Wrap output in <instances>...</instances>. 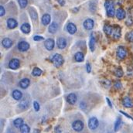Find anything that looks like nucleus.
<instances>
[{
    "label": "nucleus",
    "instance_id": "nucleus-24",
    "mask_svg": "<svg viewBox=\"0 0 133 133\" xmlns=\"http://www.w3.org/2000/svg\"><path fill=\"white\" fill-rule=\"evenodd\" d=\"M21 31L23 33H26V34H28V33L30 32V26L29 23H23L21 27Z\"/></svg>",
    "mask_w": 133,
    "mask_h": 133
},
{
    "label": "nucleus",
    "instance_id": "nucleus-11",
    "mask_svg": "<svg viewBox=\"0 0 133 133\" xmlns=\"http://www.w3.org/2000/svg\"><path fill=\"white\" fill-rule=\"evenodd\" d=\"M95 43H96V38L95 36V33H92L91 35V38H90V41H89V47L91 52L95 51Z\"/></svg>",
    "mask_w": 133,
    "mask_h": 133
},
{
    "label": "nucleus",
    "instance_id": "nucleus-22",
    "mask_svg": "<svg viewBox=\"0 0 133 133\" xmlns=\"http://www.w3.org/2000/svg\"><path fill=\"white\" fill-rule=\"evenodd\" d=\"M12 98L16 100V101H19V100L22 98V97H23V94L19 90H14L12 91Z\"/></svg>",
    "mask_w": 133,
    "mask_h": 133
},
{
    "label": "nucleus",
    "instance_id": "nucleus-17",
    "mask_svg": "<svg viewBox=\"0 0 133 133\" xmlns=\"http://www.w3.org/2000/svg\"><path fill=\"white\" fill-rule=\"evenodd\" d=\"M66 30H67V32L73 35L77 32V26H75V24L72 23H70L67 24V26H66Z\"/></svg>",
    "mask_w": 133,
    "mask_h": 133
},
{
    "label": "nucleus",
    "instance_id": "nucleus-39",
    "mask_svg": "<svg viewBox=\"0 0 133 133\" xmlns=\"http://www.w3.org/2000/svg\"><path fill=\"white\" fill-rule=\"evenodd\" d=\"M86 69H87V72L88 73H90L91 71V64L89 63H88L86 64Z\"/></svg>",
    "mask_w": 133,
    "mask_h": 133
},
{
    "label": "nucleus",
    "instance_id": "nucleus-5",
    "mask_svg": "<svg viewBox=\"0 0 133 133\" xmlns=\"http://www.w3.org/2000/svg\"><path fill=\"white\" fill-rule=\"evenodd\" d=\"M72 128L76 132H81L84 129V123L80 120H76L72 123Z\"/></svg>",
    "mask_w": 133,
    "mask_h": 133
},
{
    "label": "nucleus",
    "instance_id": "nucleus-27",
    "mask_svg": "<svg viewBox=\"0 0 133 133\" xmlns=\"http://www.w3.org/2000/svg\"><path fill=\"white\" fill-rule=\"evenodd\" d=\"M30 106V102L27 101V100H23L19 104V107L22 109V110H26Z\"/></svg>",
    "mask_w": 133,
    "mask_h": 133
},
{
    "label": "nucleus",
    "instance_id": "nucleus-7",
    "mask_svg": "<svg viewBox=\"0 0 133 133\" xmlns=\"http://www.w3.org/2000/svg\"><path fill=\"white\" fill-rule=\"evenodd\" d=\"M18 49L21 52H26L30 49V44L26 41H21L18 43Z\"/></svg>",
    "mask_w": 133,
    "mask_h": 133
},
{
    "label": "nucleus",
    "instance_id": "nucleus-44",
    "mask_svg": "<svg viewBox=\"0 0 133 133\" xmlns=\"http://www.w3.org/2000/svg\"><path fill=\"white\" fill-rule=\"evenodd\" d=\"M58 2L61 5H64L65 4V0H58Z\"/></svg>",
    "mask_w": 133,
    "mask_h": 133
},
{
    "label": "nucleus",
    "instance_id": "nucleus-21",
    "mask_svg": "<svg viewBox=\"0 0 133 133\" xmlns=\"http://www.w3.org/2000/svg\"><path fill=\"white\" fill-rule=\"evenodd\" d=\"M57 30H58V24L57 23L54 22L51 24H50L49 28H48V30H49L50 33L54 34V33H55L57 31Z\"/></svg>",
    "mask_w": 133,
    "mask_h": 133
},
{
    "label": "nucleus",
    "instance_id": "nucleus-29",
    "mask_svg": "<svg viewBox=\"0 0 133 133\" xmlns=\"http://www.w3.org/2000/svg\"><path fill=\"white\" fill-rule=\"evenodd\" d=\"M42 73H43L42 70H40L39 67H34L33 71H32L33 76H35V77H39V76H40V75L42 74Z\"/></svg>",
    "mask_w": 133,
    "mask_h": 133
},
{
    "label": "nucleus",
    "instance_id": "nucleus-12",
    "mask_svg": "<svg viewBox=\"0 0 133 133\" xmlns=\"http://www.w3.org/2000/svg\"><path fill=\"white\" fill-rule=\"evenodd\" d=\"M57 45L59 49H64L66 46V40L64 37H60L57 40Z\"/></svg>",
    "mask_w": 133,
    "mask_h": 133
},
{
    "label": "nucleus",
    "instance_id": "nucleus-37",
    "mask_svg": "<svg viewBox=\"0 0 133 133\" xmlns=\"http://www.w3.org/2000/svg\"><path fill=\"white\" fill-rule=\"evenodd\" d=\"M44 39V37H43V36H35L34 37H33V40L34 41H42V40H43Z\"/></svg>",
    "mask_w": 133,
    "mask_h": 133
},
{
    "label": "nucleus",
    "instance_id": "nucleus-40",
    "mask_svg": "<svg viewBox=\"0 0 133 133\" xmlns=\"http://www.w3.org/2000/svg\"><path fill=\"white\" fill-rule=\"evenodd\" d=\"M120 113H122V115H124L125 117H127V118H130L131 120H132L133 121V118L132 117V116H130V115H129L127 113H125V112H124V111H120Z\"/></svg>",
    "mask_w": 133,
    "mask_h": 133
},
{
    "label": "nucleus",
    "instance_id": "nucleus-25",
    "mask_svg": "<svg viewBox=\"0 0 133 133\" xmlns=\"http://www.w3.org/2000/svg\"><path fill=\"white\" fill-rule=\"evenodd\" d=\"M103 30H104V32L106 33L108 36L111 35L112 33H113V30H114V29H113V27H112L111 26H110V25H107V24L104 26Z\"/></svg>",
    "mask_w": 133,
    "mask_h": 133
},
{
    "label": "nucleus",
    "instance_id": "nucleus-9",
    "mask_svg": "<svg viewBox=\"0 0 133 133\" xmlns=\"http://www.w3.org/2000/svg\"><path fill=\"white\" fill-rule=\"evenodd\" d=\"M20 66V62L18 59L16 58H14V59H12L9 63V66L12 69V70H16L17 68H19Z\"/></svg>",
    "mask_w": 133,
    "mask_h": 133
},
{
    "label": "nucleus",
    "instance_id": "nucleus-38",
    "mask_svg": "<svg viewBox=\"0 0 133 133\" xmlns=\"http://www.w3.org/2000/svg\"><path fill=\"white\" fill-rule=\"evenodd\" d=\"M5 10L4 7L2 5H1L0 6V16H3L5 15Z\"/></svg>",
    "mask_w": 133,
    "mask_h": 133
},
{
    "label": "nucleus",
    "instance_id": "nucleus-43",
    "mask_svg": "<svg viewBox=\"0 0 133 133\" xmlns=\"http://www.w3.org/2000/svg\"><path fill=\"white\" fill-rule=\"evenodd\" d=\"M80 107H81L82 109H84V108H86V104H85L84 102H83V101H82V102L81 103V104H80Z\"/></svg>",
    "mask_w": 133,
    "mask_h": 133
},
{
    "label": "nucleus",
    "instance_id": "nucleus-30",
    "mask_svg": "<svg viewBox=\"0 0 133 133\" xmlns=\"http://www.w3.org/2000/svg\"><path fill=\"white\" fill-rule=\"evenodd\" d=\"M19 129H20L21 133H30V127L27 125H26V124H23Z\"/></svg>",
    "mask_w": 133,
    "mask_h": 133
},
{
    "label": "nucleus",
    "instance_id": "nucleus-31",
    "mask_svg": "<svg viewBox=\"0 0 133 133\" xmlns=\"http://www.w3.org/2000/svg\"><path fill=\"white\" fill-rule=\"evenodd\" d=\"M115 76H116L117 77H122L123 76L124 73H123V70H122V68L118 67V68H117V69L115 70Z\"/></svg>",
    "mask_w": 133,
    "mask_h": 133
},
{
    "label": "nucleus",
    "instance_id": "nucleus-33",
    "mask_svg": "<svg viewBox=\"0 0 133 133\" xmlns=\"http://www.w3.org/2000/svg\"><path fill=\"white\" fill-rule=\"evenodd\" d=\"M19 5L21 8H26L27 4H28V1L27 0H18Z\"/></svg>",
    "mask_w": 133,
    "mask_h": 133
},
{
    "label": "nucleus",
    "instance_id": "nucleus-13",
    "mask_svg": "<svg viewBox=\"0 0 133 133\" xmlns=\"http://www.w3.org/2000/svg\"><path fill=\"white\" fill-rule=\"evenodd\" d=\"M122 104H123V106L127 108H131L133 107L132 101L129 97H125L122 100Z\"/></svg>",
    "mask_w": 133,
    "mask_h": 133
},
{
    "label": "nucleus",
    "instance_id": "nucleus-3",
    "mask_svg": "<svg viewBox=\"0 0 133 133\" xmlns=\"http://www.w3.org/2000/svg\"><path fill=\"white\" fill-rule=\"evenodd\" d=\"M116 54H117V57L120 59V60H123L127 56V50L126 49L122 46H120L117 48V51H116Z\"/></svg>",
    "mask_w": 133,
    "mask_h": 133
},
{
    "label": "nucleus",
    "instance_id": "nucleus-23",
    "mask_svg": "<svg viewBox=\"0 0 133 133\" xmlns=\"http://www.w3.org/2000/svg\"><path fill=\"white\" fill-rule=\"evenodd\" d=\"M23 123H24L23 119L21 118H16V119H15V120L13 121V125H14L16 128H17V129L20 128V127L23 125Z\"/></svg>",
    "mask_w": 133,
    "mask_h": 133
},
{
    "label": "nucleus",
    "instance_id": "nucleus-28",
    "mask_svg": "<svg viewBox=\"0 0 133 133\" xmlns=\"http://www.w3.org/2000/svg\"><path fill=\"white\" fill-rule=\"evenodd\" d=\"M121 125H122V119H121V118L118 117L115 122V127H114L115 132H118L120 129Z\"/></svg>",
    "mask_w": 133,
    "mask_h": 133
},
{
    "label": "nucleus",
    "instance_id": "nucleus-41",
    "mask_svg": "<svg viewBox=\"0 0 133 133\" xmlns=\"http://www.w3.org/2000/svg\"><path fill=\"white\" fill-rule=\"evenodd\" d=\"M55 132L56 133H61V127L59 126V125H57L56 128H55Z\"/></svg>",
    "mask_w": 133,
    "mask_h": 133
},
{
    "label": "nucleus",
    "instance_id": "nucleus-18",
    "mask_svg": "<svg viewBox=\"0 0 133 133\" xmlns=\"http://www.w3.org/2000/svg\"><path fill=\"white\" fill-rule=\"evenodd\" d=\"M50 21H51V17H50V14H44L42 16L41 22H42V23L44 26H47L48 24H50Z\"/></svg>",
    "mask_w": 133,
    "mask_h": 133
},
{
    "label": "nucleus",
    "instance_id": "nucleus-32",
    "mask_svg": "<svg viewBox=\"0 0 133 133\" xmlns=\"http://www.w3.org/2000/svg\"><path fill=\"white\" fill-rule=\"evenodd\" d=\"M101 82L103 84V86L106 88H109L111 87V81L108 79H103Z\"/></svg>",
    "mask_w": 133,
    "mask_h": 133
},
{
    "label": "nucleus",
    "instance_id": "nucleus-36",
    "mask_svg": "<svg viewBox=\"0 0 133 133\" xmlns=\"http://www.w3.org/2000/svg\"><path fill=\"white\" fill-rule=\"evenodd\" d=\"M33 108L35 109L36 111H39V104L37 101H33Z\"/></svg>",
    "mask_w": 133,
    "mask_h": 133
},
{
    "label": "nucleus",
    "instance_id": "nucleus-20",
    "mask_svg": "<svg viewBox=\"0 0 133 133\" xmlns=\"http://www.w3.org/2000/svg\"><path fill=\"white\" fill-rule=\"evenodd\" d=\"M2 46L5 48V49H9L12 46V41L9 39V38H5L2 39Z\"/></svg>",
    "mask_w": 133,
    "mask_h": 133
},
{
    "label": "nucleus",
    "instance_id": "nucleus-15",
    "mask_svg": "<svg viewBox=\"0 0 133 133\" xmlns=\"http://www.w3.org/2000/svg\"><path fill=\"white\" fill-rule=\"evenodd\" d=\"M125 16H126V12H125V11L123 9L119 8V9H117V11H116V17L119 20L124 19L125 18Z\"/></svg>",
    "mask_w": 133,
    "mask_h": 133
},
{
    "label": "nucleus",
    "instance_id": "nucleus-8",
    "mask_svg": "<svg viewBox=\"0 0 133 133\" xmlns=\"http://www.w3.org/2000/svg\"><path fill=\"white\" fill-rule=\"evenodd\" d=\"M54 46H55V42L53 39H50V38L47 39L44 43V46L46 47L47 50H50V51H51L54 48Z\"/></svg>",
    "mask_w": 133,
    "mask_h": 133
},
{
    "label": "nucleus",
    "instance_id": "nucleus-4",
    "mask_svg": "<svg viewBox=\"0 0 133 133\" xmlns=\"http://www.w3.org/2000/svg\"><path fill=\"white\" fill-rule=\"evenodd\" d=\"M98 125H99V122H98V118L95 117H91L88 120V127L91 130L96 129L98 127Z\"/></svg>",
    "mask_w": 133,
    "mask_h": 133
},
{
    "label": "nucleus",
    "instance_id": "nucleus-26",
    "mask_svg": "<svg viewBox=\"0 0 133 133\" xmlns=\"http://www.w3.org/2000/svg\"><path fill=\"white\" fill-rule=\"evenodd\" d=\"M74 59L77 62H82L84 59V54L81 52H77L74 55Z\"/></svg>",
    "mask_w": 133,
    "mask_h": 133
},
{
    "label": "nucleus",
    "instance_id": "nucleus-19",
    "mask_svg": "<svg viewBox=\"0 0 133 133\" xmlns=\"http://www.w3.org/2000/svg\"><path fill=\"white\" fill-rule=\"evenodd\" d=\"M112 35H113V38L115 39H120L121 36H122V33H121V28L119 26H116L114 30H113V33H112Z\"/></svg>",
    "mask_w": 133,
    "mask_h": 133
},
{
    "label": "nucleus",
    "instance_id": "nucleus-42",
    "mask_svg": "<svg viewBox=\"0 0 133 133\" xmlns=\"http://www.w3.org/2000/svg\"><path fill=\"white\" fill-rule=\"evenodd\" d=\"M106 101H107V102H108V105H109V107L111 108H112V104H111V101L109 100L108 98H106Z\"/></svg>",
    "mask_w": 133,
    "mask_h": 133
},
{
    "label": "nucleus",
    "instance_id": "nucleus-10",
    "mask_svg": "<svg viewBox=\"0 0 133 133\" xmlns=\"http://www.w3.org/2000/svg\"><path fill=\"white\" fill-rule=\"evenodd\" d=\"M6 24H7V27L9 29H15L17 26H18V23L16 19H12V18H9L7 19V22H6Z\"/></svg>",
    "mask_w": 133,
    "mask_h": 133
},
{
    "label": "nucleus",
    "instance_id": "nucleus-2",
    "mask_svg": "<svg viewBox=\"0 0 133 133\" xmlns=\"http://www.w3.org/2000/svg\"><path fill=\"white\" fill-rule=\"evenodd\" d=\"M51 61L53 62V64H54V66H57V67H59V66H61L63 64H64V60L63 57H62L61 54H55L52 57Z\"/></svg>",
    "mask_w": 133,
    "mask_h": 133
},
{
    "label": "nucleus",
    "instance_id": "nucleus-16",
    "mask_svg": "<svg viewBox=\"0 0 133 133\" xmlns=\"http://www.w3.org/2000/svg\"><path fill=\"white\" fill-rule=\"evenodd\" d=\"M30 80L28 78H23L19 83L20 88H23V89H26L30 86Z\"/></svg>",
    "mask_w": 133,
    "mask_h": 133
},
{
    "label": "nucleus",
    "instance_id": "nucleus-14",
    "mask_svg": "<svg viewBox=\"0 0 133 133\" xmlns=\"http://www.w3.org/2000/svg\"><path fill=\"white\" fill-rule=\"evenodd\" d=\"M77 95L74 93H70L66 97V101L70 104H74L77 102Z\"/></svg>",
    "mask_w": 133,
    "mask_h": 133
},
{
    "label": "nucleus",
    "instance_id": "nucleus-1",
    "mask_svg": "<svg viewBox=\"0 0 133 133\" xmlns=\"http://www.w3.org/2000/svg\"><path fill=\"white\" fill-rule=\"evenodd\" d=\"M104 6L106 9V12H107V15L109 17H114L115 15V6L114 4L112 2V1L111 0H107L104 3Z\"/></svg>",
    "mask_w": 133,
    "mask_h": 133
},
{
    "label": "nucleus",
    "instance_id": "nucleus-35",
    "mask_svg": "<svg viewBox=\"0 0 133 133\" xmlns=\"http://www.w3.org/2000/svg\"><path fill=\"white\" fill-rule=\"evenodd\" d=\"M114 87H115V89L119 90V89H121V88H122V83H121L120 81H116V82L115 83V84H114Z\"/></svg>",
    "mask_w": 133,
    "mask_h": 133
},
{
    "label": "nucleus",
    "instance_id": "nucleus-34",
    "mask_svg": "<svg viewBox=\"0 0 133 133\" xmlns=\"http://www.w3.org/2000/svg\"><path fill=\"white\" fill-rule=\"evenodd\" d=\"M126 39L129 42H133V30L126 34Z\"/></svg>",
    "mask_w": 133,
    "mask_h": 133
},
{
    "label": "nucleus",
    "instance_id": "nucleus-6",
    "mask_svg": "<svg viewBox=\"0 0 133 133\" xmlns=\"http://www.w3.org/2000/svg\"><path fill=\"white\" fill-rule=\"evenodd\" d=\"M83 26H84V27L85 30H92V29L94 28L95 22H94V20L91 19H87L84 22Z\"/></svg>",
    "mask_w": 133,
    "mask_h": 133
}]
</instances>
